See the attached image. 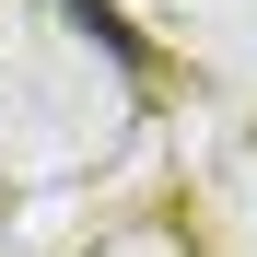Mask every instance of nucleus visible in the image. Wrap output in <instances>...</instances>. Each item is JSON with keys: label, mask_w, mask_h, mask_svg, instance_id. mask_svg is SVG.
Masks as SVG:
<instances>
[]
</instances>
